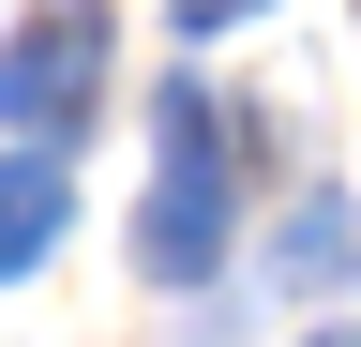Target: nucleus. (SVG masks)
<instances>
[{"label":"nucleus","instance_id":"nucleus-1","mask_svg":"<svg viewBox=\"0 0 361 347\" xmlns=\"http://www.w3.org/2000/svg\"><path fill=\"white\" fill-rule=\"evenodd\" d=\"M151 136H166V166H151V211H135V272L151 287H211L226 272V136H211V91H166Z\"/></svg>","mask_w":361,"mask_h":347},{"label":"nucleus","instance_id":"nucleus-2","mask_svg":"<svg viewBox=\"0 0 361 347\" xmlns=\"http://www.w3.org/2000/svg\"><path fill=\"white\" fill-rule=\"evenodd\" d=\"M90 106H106V0H30L16 46H0V121L30 151H61Z\"/></svg>","mask_w":361,"mask_h":347},{"label":"nucleus","instance_id":"nucleus-3","mask_svg":"<svg viewBox=\"0 0 361 347\" xmlns=\"http://www.w3.org/2000/svg\"><path fill=\"white\" fill-rule=\"evenodd\" d=\"M75 227V182H61V151H0V287L45 272V242Z\"/></svg>","mask_w":361,"mask_h":347},{"label":"nucleus","instance_id":"nucleus-4","mask_svg":"<svg viewBox=\"0 0 361 347\" xmlns=\"http://www.w3.org/2000/svg\"><path fill=\"white\" fill-rule=\"evenodd\" d=\"M166 16H180V30H196V46H211V30H241L256 0H166Z\"/></svg>","mask_w":361,"mask_h":347},{"label":"nucleus","instance_id":"nucleus-5","mask_svg":"<svg viewBox=\"0 0 361 347\" xmlns=\"http://www.w3.org/2000/svg\"><path fill=\"white\" fill-rule=\"evenodd\" d=\"M331 347H361V332H331Z\"/></svg>","mask_w":361,"mask_h":347}]
</instances>
